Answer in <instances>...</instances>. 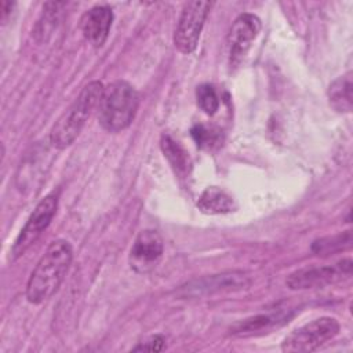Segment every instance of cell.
I'll list each match as a JSON object with an SVG mask.
<instances>
[{"label": "cell", "mask_w": 353, "mask_h": 353, "mask_svg": "<svg viewBox=\"0 0 353 353\" xmlns=\"http://www.w3.org/2000/svg\"><path fill=\"white\" fill-rule=\"evenodd\" d=\"M58 208V193H50L44 199H41L34 207L33 212L29 215L19 234L17 236L11 251L10 258L17 261L21 258L44 233V230L50 226L52 218L55 216Z\"/></svg>", "instance_id": "5b68a950"}, {"label": "cell", "mask_w": 353, "mask_h": 353, "mask_svg": "<svg viewBox=\"0 0 353 353\" xmlns=\"http://www.w3.org/2000/svg\"><path fill=\"white\" fill-rule=\"evenodd\" d=\"M352 243V234L347 230L343 234H338V236H332V237H324L320 240H316L312 245V250L314 252L320 254H331L339 250H343L345 247H349Z\"/></svg>", "instance_id": "ac0fdd59"}, {"label": "cell", "mask_w": 353, "mask_h": 353, "mask_svg": "<svg viewBox=\"0 0 353 353\" xmlns=\"http://www.w3.org/2000/svg\"><path fill=\"white\" fill-rule=\"evenodd\" d=\"M73 259V248L63 239L54 240L30 273L26 284V299L40 305L50 299L62 284Z\"/></svg>", "instance_id": "6da1fadb"}, {"label": "cell", "mask_w": 353, "mask_h": 353, "mask_svg": "<svg viewBox=\"0 0 353 353\" xmlns=\"http://www.w3.org/2000/svg\"><path fill=\"white\" fill-rule=\"evenodd\" d=\"M210 8V1L185 3L174 30V46L179 52L192 54L196 50Z\"/></svg>", "instance_id": "8992f818"}, {"label": "cell", "mask_w": 353, "mask_h": 353, "mask_svg": "<svg viewBox=\"0 0 353 353\" xmlns=\"http://www.w3.org/2000/svg\"><path fill=\"white\" fill-rule=\"evenodd\" d=\"M113 12L108 6H95L87 10L80 18V30L84 39L94 47H102L108 40Z\"/></svg>", "instance_id": "8fae6325"}, {"label": "cell", "mask_w": 353, "mask_h": 353, "mask_svg": "<svg viewBox=\"0 0 353 353\" xmlns=\"http://www.w3.org/2000/svg\"><path fill=\"white\" fill-rule=\"evenodd\" d=\"M197 207L201 212L208 215L228 214L233 211L234 201L232 196H229L225 190L216 186H208L203 190L197 200Z\"/></svg>", "instance_id": "7c38bea8"}, {"label": "cell", "mask_w": 353, "mask_h": 353, "mask_svg": "<svg viewBox=\"0 0 353 353\" xmlns=\"http://www.w3.org/2000/svg\"><path fill=\"white\" fill-rule=\"evenodd\" d=\"M196 99L199 108L208 116H212L216 113L219 108V98L218 94L211 84H200L196 88Z\"/></svg>", "instance_id": "e0dca14e"}, {"label": "cell", "mask_w": 353, "mask_h": 353, "mask_svg": "<svg viewBox=\"0 0 353 353\" xmlns=\"http://www.w3.org/2000/svg\"><path fill=\"white\" fill-rule=\"evenodd\" d=\"M261 30V21L254 14L239 15L228 34V50L230 66H237Z\"/></svg>", "instance_id": "9c48e42d"}, {"label": "cell", "mask_w": 353, "mask_h": 353, "mask_svg": "<svg viewBox=\"0 0 353 353\" xmlns=\"http://www.w3.org/2000/svg\"><path fill=\"white\" fill-rule=\"evenodd\" d=\"M160 146L164 157L168 160L174 171L179 175H186L190 170V159L188 152L170 135H161Z\"/></svg>", "instance_id": "5bb4252c"}, {"label": "cell", "mask_w": 353, "mask_h": 353, "mask_svg": "<svg viewBox=\"0 0 353 353\" xmlns=\"http://www.w3.org/2000/svg\"><path fill=\"white\" fill-rule=\"evenodd\" d=\"M103 87L101 81L94 80L81 88L76 99L52 125L50 131L51 146L62 150L74 142L92 110L98 108Z\"/></svg>", "instance_id": "7a4b0ae2"}, {"label": "cell", "mask_w": 353, "mask_h": 353, "mask_svg": "<svg viewBox=\"0 0 353 353\" xmlns=\"http://www.w3.org/2000/svg\"><path fill=\"white\" fill-rule=\"evenodd\" d=\"M14 7H15V3H14V1H7V0H3V1L0 3V11H1V23H3V25H4V23H7V21H8V18H10L11 12H12Z\"/></svg>", "instance_id": "44dd1931"}, {"label": "cell", "mask_w": 353, "mask_h": 353, "mask_svg": "<svg viewBox=\"0 0 353 353\" xmlns=\"http://www.w3.org/2000/svg\"><path fill=\"white\" fill-rule=\"evenodd\" d=\"M352 73L338 77L330 84L328 88V101L330 105L336 112H352L353 99H352Z\"/></svg>", "instance_id": "4fadbf2b"}, {"label": "cell", "mask_w": 353, "mask_h": 353, "mask_svg": "<svg viewBox=\"0 0 353 353\" xmlns=\"http://www.w3.org/2000/svg\"><path fill=\"white\" fill-rule=\"evenodd\" d=\"M139 106V94L125 80H116L103 87L98 105V120L108 132H120L134 120Z\"/></svg>", "instance_id": "3957f363"}, {"label": "cell", "mask_w": 353, "mask_h": 353, "mask_svg": "<svg viewBox=\"0 0 353 353\" xmlns=\"http://www.w3.org/2000/svg\"><path fill=\"white\" fill-rule=\"evenodd\" d=\"M339 332V323L330 316L314 319L295 328L281 342V350L288 353L314 352L328 341L334 339Z\"/></svg>", "instance_id": "277c9868"}, {"label": "cell", "mask_w": 353, "mask_h": 353, "mask_svg": "<svg viewBox=\"0 0 353 353\" xmlns=\"http://www.w3.org/2000/svg\"><path fill=\"white\" fill-rule=\"evenodd\" d=\"M250 285V279L243 272H228L194 280L181 288L183 296H200L221 291H239Z\"/></svg>", "instance_id": "30bf717a"}, {"label": "cell", "mask_w": 353, "mask_h": 353, "mask_svg": "<svg viewBox=\"0 0 353 353\" xmlns=\"http://www.w3.org/2000/svg\"><path fill=\"white\" fill-rule=\"evenodd\" d=\"M222 131L215 128V127H208L204 124H196L192 130L190 134L197 143L200 149H214L216 148L221 141H222Z\"/></svg>", "instance_id": "2e32d148"}, {"label": "cell", "mask_w": 353, "mask_h": 353, "mask_svg": "<svg viewBox=\"0 0 353 353\" xmlns=\"http://www.w3.org/2000/svg\"><path fill=\"white\" fill-rule=\"evenodd\" d=\"M65 6V3H47L44 6V10H43V17L39 21L37 26H36V30H34V34L37 37H41L44 39L47 34H50V30L57 25L55 21H58V15H59V11H61V7Z\"/></svg>", "instance_id": "d6986e66"}, {"label": "cell", "mask_w": 353, "mask_h": 353, "mask_svg": "<svg viewBox=\"0 0 353 353\" xmlns=\"http://www.w3.org/2000/svg\"><path fill=\"white\" fill-rule=\"evenodd\" d=\"M279 319H281L280 314H258L255 317H250L245 319L241 323H237L236 325H233L232 328V334L234 335H250L254 334L255 331L263 330L269 325H273L279 321Z\"/></svg>", "instance_id": "9a60e30c"}, {"label": "cell", "mask_w": 353, "mask_h": 353, "mask_svg": "<svg viewBox=\"0 0 353 353\" xmlns=\"http://www.w3.org/2000/svg\"><path fill=\"white\" fill-rule=\"evenodd\" d=\"M163 252L164 243L160 233L153 229L141 230L130 250V268L138 274H146L159 265Z\"/></svg>", "instance_id": "ba28073f"}, {"label": "cell", "mask_w": 353, "mask_h": 353, "mask_svg": "<svg viewBox=\"0 0 353 353\" xmlns=\"http://www.w3.org/2000/svg\"><path fill=\"white\" fill-rule=\"evenodd\" d=\"M165 347V339L163 335H153L145 342L137 345L132 350H146V352H160Z\"/></svg>", "instance_id": "ffe728a7"}, {"label": "cell", "mask_w": 353, "mask_h": 353, "mask_svg": "<svg viewBox=\"0 0 353 353\" xmlns=\"http://www.w3.org/2000/svg\"><path fill=\"white\" fill-rule=\"evenodd\" d=\"M352 273V261L343 259L335 265L302 268L290 273L285 284L290 290H307L332 284Z\"/></svg>", "instance_id": "52a82bcc"}]
</instances>
